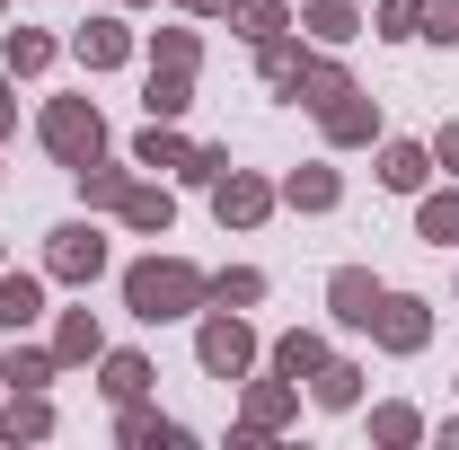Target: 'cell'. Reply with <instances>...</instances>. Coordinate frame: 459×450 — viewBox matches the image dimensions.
<instances>
[{"instance_id": "5b68a950", "label": "cell", "mask_w": 459, "mask_h": 450, "mask_svg": "<svg viewBox=\"0 0 459 450\" xmlns=\"http://www.w3.org/2000/svg\"><path fill=\"white\" fill-rule=\"evenodd\" d=\"M371 336H380V353H424V344H433V300H415V291H380Z\"/></svg>"}, {"instance_id": "836d02e7", "label": "cell", "mask_w": 459, "mask_h": 450, "mask_svg": "<svg viewBox=\"0 0 459 450\" xmlns=\"http://www.w3.org/2000/svg\"><path fill=\"white\" fill-rule=\"evenodd\" d=\"M371 442H389V450L424 442V415H415V406H371Z\"/></svg>"}, {"instance_id": "30bf717a", "label": "cell", "mask_w": 459, "mask_h": 450, "mask_svg": "<svg viewBox=\"0 0 459 450\" xmlns=\"http://www.w3.org/2000/svg\"><path fill=\"white\" fill-rule=\"evenodd\" d=\"M115 442H124V450H177V442H186V424L160 415L151 397H133V406H115Z\"/></svg>"}, {"instance_id": "83f0119b", "label": "cell", "mask_w": 459, "mask_h": 450, "mask_svg": "<svg viewBox=\"0 0 459 450\" xmlns=\"http://www.w3.org/2000/svg\"><path fill=\"white\" fill-rule=\"evenodd\" d=\"M415 238H424V247H459V186L415 203Z\"/></svg>"}, {"instance_id": "f35d334b", "label": "cell", "mask_w": 459, "mask_h": 450, "mask_svg": "<svg viewBox=\"0 0 459 450\" xmlns=\"http://www.w3.org/2000/svg\"><path fill=\"white\" fill-rule=\"evenodd\" d=\"M177 9H195V18H230V0H177Z\"/></svg>"}, {"instance_id": "7402d4cb", "label": "cell", "mask_w": 459, "mask_h": 450, "mask_svg": "<svg viewBox=\"0 0 459 450\" xmlns=\"http://www.w3.org/2000/svg\"><path fill=\"white\" fill-rule=\"evenodd\" d=\"M291 27H309V45H353V36H362V9H353V0H309Z\"/></svg>"}, {"instance_id": "ab89813d", "label": "cell", "mask_w": 459, "mask_h": 450, "mask_svg": "<svg viewBox=\"0 0 459 450\" xmlns=\"http://www.w3.org/2000/svg\"><path fill=\"white\" fill-rule=\"evenodd\" d=\"M442 442H459V415H451V424H442Z\"/></svg>"}, {"instance_id": "9c48e42d", "label": "cell", "mask_w": 459, "mask_h": 450, "mask_svg": "<svg viewBox=\"0 0 459 450\" xmlns=\"http://www.w3.org/2000/svg\"><path fill=\"white\" fill-rule=\"evenodd\" d=\"M71 62H80V71H124V62H133V27H124V18H89V27H80V36H71Z\"/></svg>"}, {"instance_id": "d6a6232c", "label": "cell", "mask_w": 459, "mask_h": 450, "mask_svg": "<svg viewBox=\"0 0 459 450\" xmlns=\"http://www.w3.org/2000/svg\"><path fill=\"white\" fill-rule=\"evenodd\" d=\"M371 27H380L389 45H415V36H424V0H380V9H371Z\"/></svg>"}, {"instance_id": "7a4b0ae2", "label": "cell", "mask_w": 459, "mask_h": 450, "mask_svg": "<svg viewBox=\"0 0 459 450\" xmlns=\"http://www.w3.org/2000/svg\"><path fill=\"white\" fill-rule=\"evenodd\" d=\"M36 142L54 151L62 169L98 160V151H107V115H98V98H54V107L36 115Z\"/></svg>"}, {"instance_id": "74e56055", "label": "cell", "mask_w": 459, "mask_h": 450, "mask_svg": "<svg viewBox=\"0 0 459 450\" xmlns=\"http://www.w3.org/2000/svg\"><path fill=\"white\" fill-rule=\"evenodd\" d=\"M433 160H442V169L459 177V124H442V133H433Z\"/></svg>"}, {"instance_id": "603a6c76", "label": "cell", "mask_w": 459, "mask_h": 450, "mask_svg": "<svg viewBox=\"0 0 459 450\" xmlns=\"http://www.w3.org/2000/svg\"><path fill=\"white\" fill-rule=\"evenodd\" d=\"M265 362H274L283 380H318V371H327V336H318V327H291V336L274 344Z\"/></svg>"}, {"instance_id": "b9f144b4", "label": "cell", "mask_w": 459, "mask_h": 450, "mask_svg": "<svg viewBox=\"0 0 459 450\" xmlns=\"http://www.w3.org/2000/svg\"><path fill=\"white\" fill-rule=\"evenodd\" d=\"M124 9H133V0H124Z\"/></svg>"}, {"instance_id": "ffe728a7", "label": "cell", "mask_w": 459, "mask_h": 450, "mask_svg": "<svg viewBox=\"0 0 459 450\" xmlns=\"http://www.w3.org/2000/svg\"><path fill=\"white\" fill-rule=\"evenodd\" d=\"M186 160H195V142L177 133V124H142V142H133V169H169V177H186Z\"/></svg>"}, {"instance_id": "60d3db41", "label": "cell", "mask_w": 459, "mask_h": 450, "mask_svg": "<svg viewBox=\"0 0 459 450\" xmlns=\"http://www.w3.org/2000/svg\"><path fill=\"white\" fill-rule=\"evenodd\" d=\"M0 9H9V0H0Z\"/></svg>"}, {"instance_id": "e575fe53", "label": "cell", "mask_w": 459, "mask_h": 450, "mask_svg": "<svg viewBox=\"0 0 459 450\" xmlns=\"http://www.w3.org/2000/svg\"><path fill=\"white\" fill-rule=\"evenodd\" d=\"M424 36L433 45H459V0H424Z\"/></svg>"}, {"instance_id": "f1b7e54d", "label": "cell", "mask_w": 459, "mask_h": 450, "mask_svg": "<svg viewBox=\"0 0 459 450\" xmlns=\"http://www.w3.org/2000/svg\"><path fill=\"white\" fill-rule=\"evenodd\" d=\"M300 62H309V45H300V36H265V45H256V80H265V89H291V71H300Z\"/></svg>"}, {"instance_id": "484cf974", "label": "cell", "mask_w": 459, "mask_h": 450, "mask_svg": "<svg viewBox=\"0 0 459 450\" xmlns=\"http://www.w3.org/2000/svg\"><path fill=\"white\" fill-rule=\"evenodd\" d=\"M142 107L160 115V124H177V115L195 107V71H160V62H151V89H142Z\"/></svg>"}, {"instance_id": "d590c367", "label": "cell", "mask_w": 459, "mask_h": 450, "mask_svg": "<svg viewBox=\"0 0 459 450\" xmlns=\"http://www.w3.org/2000/svg\"><path fill=\"white\" fill-rule=\"evenodd\" d=\"M230 177V151H195V160H186V186H221Z\"/></svg>"}, {"instance_id": "7c38bea8", "label": "cell", "mask_w": 459, "mask_h": 450, "mask_svg": "<svg viewBox=\"0 0 459 450\" xmlns=\"http://www.w3.org/2000/svg\"><path fill=\"white\" fill-rule=\"evenodd\" d=\"M54 62H62V45L45 27H0V71H9V80H45Z\"/></svg>"}, {"instance_id": "4316f807", "label": "cell", "mask_w": 459, "mask_h": 450, "mask_svg": "<svg viewBox=\"0 0 459 450\" xmlns=\"http://www.w3.org/2000/svg\"><path fill=\"white\" fill-rule=\"evenodd\" d=\"M309 397H318L327 415H344V406H362V362H336V353H327V371L309 380Z\"/></svg>"}, {"instance_id": "8992f818", "label": "cell", "mask_w": 459, "mask_h": 450, "mask_svg": "<svg viewBox=\"0 0 459 450\" xmlns=\"http://www.w3.org/2000/svg\"><path fill=\"white\" fill-rule=\"evenodd\" d=\"M274 203H283V186H265V177H247V169H230L221 186H212V212H221V229H256Z\"/></svg>"}, {"instance_id": "5bb4252c", "label": "cell", "mask_w": 459, "mask_h": 450, "mask_svg": "<svg viewBox=\"0 0 459 450\" xmlns=\"http://www.w3.org/2000/svg\"><path fill=\"white\" fill-rule=\"evenodd\" d=\"M115 221H124V229H142V238H169V229H177V195H169V186H124Z\"/></svg>"}, {"instance_id": "9a60e30c", "label": "cell", "mask_w": 459, "mask_h": 450, "mask_svg": "<svg viewBox=\"0 0 459 450\" xmlns=\"http://www.w3.org/2000/svg\"><path fill=\"white\" fill-rule=\"evenodd\" d=\"M98 397L107 406H133V397H151V353H98Z\"/></svg>"}, {"instance_id": "277c9868", "label": "cell", "mask_w": 459, "mask_h": 450, "mask_svg": "<svg viewBox=\"0 0 459 450\" xmlns=\"http://www.w3.org/2000/svg\"><path fill=\"white\" fill-rule=\"evenodd\" d=\"M98 274H107V229H98V221H62V229H45V282L89 291Z\"/></svg>"}, {"instance_id": "3957f363", "label": "cell", "mask_w": 459, "mask_h": 450, "mask_svg": "<svg viewBox=\"0 0 459 450\" xmlns=\"http://www.w3.org/2000/svg\"><path fill=\"white\" fill-rule=\"evenodd\" d=\"M195 362H204V380H247V371H256V327H247L238 309H212V318L195 327Z\"/></svg>"}, {"instance_id": "2e32d148", "label": "cell", "mask_w": 459, "mask_h": 450, "mask_svg": "<svg viewBox=\"0 0 459 450\" xmlns=\"http://www.w3.org/2000/svg\"><path fill=\"white\" fill-rule=\"evenodd\" d=\"M45 318V274H9L0 265V336H27Z\"/></svg>"}, {"instance_id": "e0dca14e", "label": "cell", "mask_w": 459, "mask_h": 450, "mask_svg": "<svg viewBox=\"0 0 459 450\" xmlns=\"http://www.w3.org/2000/svg\"><path fill=\"white\" fill-rule=\"evenodd\" d=\"M283 203H291V212H336V203H344V177L327 169V160H309V169L283 177Z\"/></svg>"}, {"instance_id": "8d00e7d4", "label": "cell", "mask_w": 459, "mask_h": 450, "mask_svg": "<svg viewBox=\"0 0 459 450\" xmlns=\"http://www.w3.org/2000/svg\"><path fill=\"white\" fill-rule=\"evenodd\" d=\"M9 133H18V80L0 71V142H9Z\"/></svg>"}, {"instance_id": "d4e9b609", "label": "cell", "mask_w": 459, "mask_h": 450, "mask_svg": "<svg viewBox=\"0 0 459 450\" xmlns=\"http://www.w3.org/2000/svg\"><path fill=\"white\" fill-rule=\"evenodd\" d=\"M54 371H62L54 344H18V336H9V353H0V380H9V389H45Z\"/></svg>"}, {"instance_id": "44dd1931", "label": "cell", "mask_w": 459, "mask_h": 450, "mask_svg": "<svg viewBox=\"0 0 459 450\" xmlns=\"http://www.w3.org/2000/svg\"><path fill=\"white\" fill-rule=\"evenodd\" d=\"M80 203H89V212H115V203H124V186H133V169H124V160H107V151H98V160H80Z\"/></svg>"}, {"instance_id": "f546056e", "label": "cell", "mask_w": 459, "mask_h": 450, "mask_svg": "<svg viewBox=\"0 0 459 450\" xmlns=\"http://www.w3.org/2000/svg\"><path fill=\"white\" fill-rule=\"evenodd\" d=\"M230 27H238L247 45H265V36L291 27V9H283V0H230Z\"/></svg>"}, {"instance_id": "4fadbf2b", "label": "cell", "mask_w": 459, "mask_h": 450, "mask_svg": "<svg viewBox=\"0 0 459 450\" xmlns=\"http://www.w3.org/2000/svg\"><path fill=\"white\" fill-rule=\"evenodd\" d=\"M344 89H353V71H344V62H336V45H327V54H309L300 71H291V89H283V98H291V107H309V115H318L327 98H344Z\"/></svg>"}, {"instance_id": "52a82bcc", "label": "cell", "mask_w": 459, "mask_h": 450, "mask_svg": "<svg viewBox=\"0 0 459 450\" xmlns=\"http://www.w3.org/2000/svg\"><path fill=\"white\" fill-rule=\"evenodd\" d=\"M318 133H327L336 151L380 142V98H371V89H344V98H327V107H318Z\"/></svg>"}, {"instance_id": "4dcf8cb0", "label": "cell", "mask_w": 459, "mask_h": 450, "mask_svg": "<svg viewBox=\"0 0 459 450\" xmlns=\"http://www.w3.org/2000/svg\"><path fill=\"white\" fill-rule=\"evenodd\" d=\"M265 300V274L256 265H230V274H212V309H256Z\"/></svg>"}, {"instance_id": "1f68e13d", "label": "cell", "mask_w": 459, "mask_h": 450, "mask_svg": "<svg viewBox=\"0 0 459 450\" xmlns=\"http://www.w3.org/2000/svg\"><path fill=\"white\" fill-rule=\"evenodd\" d=\"M151 62H160V71H195V62H204V36H195V27H160V36H151Z\"/></svg>"}, {"instance_id": "6da1fadb", "label": "cell", "mask_w": 459, "mask_h": 450, "mask_svg": "<svg viewBox=\"0 0 459 450\" xmlns=\"http://www.w3.org/2000/svg\"><path fill=\"white\" fill-rule=\"evenodd\" d=\"M124 309H133L142 327L195 318V309H212V274L186 265V256H142V265H124Z\"/></svg>"}, {"instance_id": "ac0fdd59", "label": "cell", "mask_w": 459, "mask_h": 450, "mask_svg": "<svg viewBox=\"0 0 459 450\" xmlns=\"http://www.w3.org/2000/svg\"><path fill=\"white\" fill-rule=\"evenodd\" d=\"M433 177V142H380V186L389 195H424Z\"/></svg>"}, {"instance_id": "8fae6325", "label": "cell", "mask_w": 459, "mask_h": 450, "mask_svg": "<svg viewBox=\"0 0 459 450\" xmlns=\"http://www.w3.org/2000/svg\"><path fill=\"white\" fill-rule=\"evenodd\" d=\"M291 415H300V380H283V371H274V380H247V415H238V424H247L256 442L283 433Z\"/></svg>"}, {"instance_id": "cb8c5ba5", "label": "cell", "mask_w": 459, "mask_h": 450, "mask_svg": "<svg viewBox=\"0 0 459 450\" xmlns=\"http://www.w3.org/2000/svg\"><path fill=\"white\" fill-rule=\"evenodd\" d=\"M98 353H107L98 318H89V309H62V318H54V362L71 371V362H98Z\"/></svg>"}, {"instance_id": "d6986e66", "label": "cell", "mask_w": 459, "mask_h": 450, "mask_svg": "<svg viewBox=\"0 0 459 450\" xmlns=\"http://www.w3.org/2000/svg\"><path fill=\"white\" fill-rule=\"evenodd\" d=\"M54 433V397L45 389H9V406H0V442H45Z\"/></svg>"}, {"instance_id": "ba28073f", "label": "cell", "mask_w": 459, "mask_h": 450, "mask_svg": "<svg viewBox=\"0 0 459 450\" xmlns=\"http://www.w3.org/2000/svg\"><path fill=\"white\" fill-rule=\"evenodd\" d=\"M380 291H389V282L371 274V265H336V274H327V318H336V327H371Z\"/></svg>"}]
</instances>
